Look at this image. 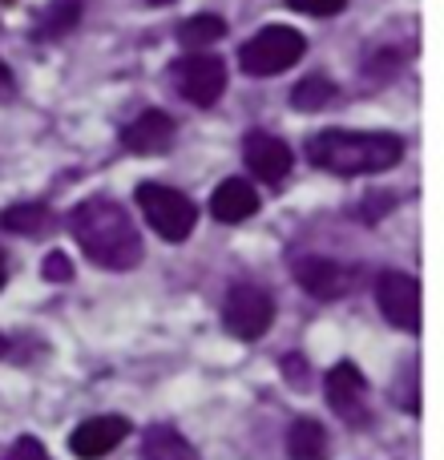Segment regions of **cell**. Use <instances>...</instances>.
I'll use <instances>...</instances> for the list:
<instances>
[{"mask_svg": "<svg viewBox=\"0 0 444 460\" xmlns=\"http://www.w3.org/2000/svg\"><path fill=\"white\" fill-rule=\"evenodd\" d=\"M73 238L85 251V259H93L105 270H134L142 262V234H138L134 218L126 215V207H118L113 199H89L69 215Z\"/></svg>", "mask_w": 444, "mask_h": 460, "instance_id": "obj_1", "label": "cell"}, {"mask_svg": "<svg viewBox=\"0 0 444 460\" xmlns=\"http://www.w3.org/2000/svg\"><path fill=\"white\" fill-rule=\"evenodd\" d=\"M307 158L327 174H380L400 166L404 142L396 134H351V129H324L307 142Z\"/></svg>", "mask_w": 444, "mask_h": 460, "instance_id": "obj_2", "label": "cell"}, {"mask_svg": "<svg viewBox=\"0 0 444 460\" xmlns=\"http://www.w3.org/2000/svg\"><path fill=\"white\" fill-rule=\"evenodd\" d=\"M307 53V37L287 24H267L259 29L243 49H238V65L251 77H275V73L291 69L299 57Z\"/></svg>", "mask_w": 444, "mask_h": 460, "instance_id": "obj_3", "label": "cell"}, {"mask_svg": "<svg viewBox=\"0 0 444 460\" xmlns=\"http://www.w3.org/2000/svg\"><path fill=\"white\" fill-rule=\"evenodd\" d=\"M138 207H142L146 223L158 230V238H166V243H182V238H191L194 223H199V207H194L182 190L162 186V182L138 186Z\"/></svg>", "mask_w": 444, "mask_h": 460, "instance_id": "obj_4", "label": "cell"}, {"mask_svg": "<svg viewBox=\"0 0 444 460\" xmlns=\"http://www.w3.org/2000/svg\"><path fill=\"white\" fill-rule=\"evenodd\" d=\"M222 323L235 340H262L275 323V299L254 283H235L222 299Z\"/></svg>", "mask_w": 444, "mask_h": 460, "instance_id": "obj_5", "label": "cell"}, {"mask_svg": "<svg viewBox=\"0 0 444 460\" xmlns=\"http://www.w3.org/2000/svg\"><path fill=\"white\" fill-rule=\"evenodd\" d=\"M170 77H174V89L186 102L199 105V110H210L226 89V65L210 53H191L170 65Z\"/></svg>", "mask_w": 444, "mask_h": 460, "instance_id": "obj_6", "label": "cell"}, {"mask_svg": "<svg viewBox=\"0 0 444 460\" xmlns=\"http://www.w3.org/2000/svg\"><path fill=\"white\" fill-rule=\"evenodd\" d=\"M376 303H380L384 319L400 332L416 335L421 332V279L408 270H384L376 279Z\"/></svg>", "mask_w": 444, "mask_h": 460, "instance_id": "obj_7", "label": "cell"}, {"mask_svg": "<svg viewBox=\"0 0 444 460\" xmlns=\"http://www.w3.org/2000/svg\"><path fill=\"white\" fill-rule=\"evenodd\" d=\"M243 162H246V170L267 186H279L295 166L291 146H287L283 137L267 134V129H254V134L243 137Z\"/></svg>", "mask_w": 444, "mask_h": 460, "instance_id": "obj_8", "label": "cell"}, {"mask_svg": "<svg viewBox=\"0 0 444 460\" xmlns=\"http://www.w3.org/2000/svg\"><path fill=\"white\" fill-rule=\"evenodd\" d=\"M324 388H327V404H332L335 416H343V420H351V424L368 420V380L356 364H348V359L335 364L332 372H327Z\"/></svg>", "mask_w": 444, "mask_h": 460, "instance_id": "obj_9", "label": "cell"}, {"mask_svg": "<svg viewBox=\"0 0 444 460\" xmlns=\"http://www.w3.org/2000/svg\"><path fill=\"white\" fill-rule=\"evenodd\" d=\"M295 283H299L307 295H315V299L332 303V299H343V295L351 291L356 275L343 270L340 262L324 259V254H303V259H295Z\"/></svg>", "mask_w": 444, "mask_h": 460, "instance_id": "obj_10", "label": "cell"}, {"mask_svg": "<svg viewBox=\"0 0 444 460\" xmlns=\"http://www.w3.org/2000/svg\"><path fill=\"white\" fill-rule=\"evenodd\" d=\"M126 437H129V424L121 420V416H93V420L77 424V429L69 432V448H73V456H81V460H102Z\"/></svg>", "mask_w": 444, "mask_h": 460, "instance_id": "obj_11", "label": "cell"}, {"mask_svg": "<svg viewBox=\"0 0 444 460\" xmlns=\"http://www.w3.org/2000/svg\"><path fill=\"white\" fill-rule=\"evenodd\" d=\"M174 118L162 110H146L138 113L134 121L126 126V134H121V142H126L129 154H146V158H154V154H166L170 146H174Z\"/></svg>", "mask_w": 444, "mask_h": 460, "instance_id": "obj_12", "label": "cell"}, {"mask_svg": "<svg viewBox=\"0 0 444 460\" xmlns=\"http://www.w3.org/2000/svg\"><path fill=\"white\" fill-rule=\"evenodd\" d=\"M210 215L226 226L246 223V218L259 215V194H254V186L246 182V178H226V182H218L215 194H210Z\"/></svg>", "mask_w": 444, "mask_h": 460, "instance_id": "obj_13", "label": "cell"}, {"mask_svg": "<svg viewBox=\"0 0 444 460\" xmlns=\"http://www.w3.org/2000/svg\"><path fill=\"white\" fill-rule=\"evenodd\" d=\"M142 456L146 460H199L194 445L178 429H170V424H154V429L146 432Z\"/></svg>", "mask_w": 444, "mask_h": 460, "instance_id": "obj_14", "label": "cell"}, {"mask_svg": "<svg viewBox=\"0 0 444 460\" xmlns=\"http://www.w3.org/2000/svg\"><path fill=\"white\" fill-rule=\"evenodd\" d=\"M287 453L291 460H324L327 456V432L315 420H295L287 432Z\"/></svg>", "mask_w": 444, "mask_h": 460, "instance_id": "obj_15", "label": "cell"}, {"mask_svg": "<svg viewBox=\"0 0 444 460\" xmlns=\"http://www.w3.org/2000/svg\"><path fill=\"white\" fill-rule=\"evenodd\" d=\"M0 226L13 230V234H45L49 230V207L45 202H16V207H8L4 215H0Z\"/></svg>", "mask_w": 444, "mask_h": 460, "instance_id": "obj_16", "label": "cell"}, {"mask_svg": "<svg viewBox=\"0 0 444 460\" xmlns=\"http://www.w3.org/2000/svg\"><path fill=\"white\" fill-rule=\"evenodd\" d=\"M226 37V21L215 13H199V16H191V21H182L178 24V40H182L186 49H207V45H215V40Z\"/></svg>", "mask_w": 444, "mask_h": 460, "instance_id": "obj_17", "label": "cell"}, {"mask_svg": "<svg viewBox=\"0 0 444 460\" xmlns=\"http://www.w3.org/2000/svg\"><path fill=\"white\" fill-rule=\"evenodd\" d=\"M335 102V81H327V77H303L299 85L291 89V105L299 113H315V110H327V105Z\"/></svg>", "mask_w": 444, "mask_h": 460, "instance_id": "obj_18", "label": "cell"}, {"mask_svg": "<svg viewBox=\"0 0 444 460\" xmlns=\"http://www.w3.org/2000/svg\"><path fill=\"white\" fill-rule=\"evenodd\" d=\"M77 16H81V4L77 0H57L53 8H49L45 13V21L37 24V37H61L65 29H73V24H77Z\"/></svg>", "mask_w": 444, "mask_h": 460, "instance_id": "obj_19", "label": "cell"}, {"mask_svg": "<svg viewBox=\"0 0 444 460\" xmlns=\"http://www.w3.org/2000/svg\"><path fill=\"white\" fill-rule=\"evenodd\" d=\"M343 4L348 0H287V8L307 13V16H335V13H343Z\"/></svg>", "mask_w": 444, "mask_h": 460, "instance_id": "obj_20", "label": "cell"}, {"mask_svg": "<svg viewBox=\"0 0 444 460\" xmlns=\"http://www.w3.org/2000/svg\"><path fill=\"white\" fill-rule=\"evenodd\" d=\"M40 275H45L49 283H69V279H73V262L65 259L61 251H53V254H45V267H40Z\"/></svg>", "mask_w": 444, "mask_h": 460, "instance_id": "obj_21", "label": "cell"}, {"mask_svg": "<svg viewBox=\"0 0 444 460\" xmlns=\"http://www.w3.org/2000/svg\"><path fill=\"white\" fill-rule=\"evenodd\" d=\"M4 460H53V456H49V448L40 445L37 437H21L13 448H8Z\"/></svg>", "mask_w": 444, "mask_h": 460, "instance_id": "obj_22", "label": "cell"}, {"mask_svg": "<svg viewBox=\"0 0 444 460\" xmlns=\"http://www.w3.org/2000/svg\"><path fill=\"white\" fill-rule=\"evenodd\" d=\"M13 93H16V77H13V69L0 61V102H8Z\"/></svg>", "mask_w": 444, "mask_h": 460, "instance_id": "obj_23", "label": "cell"}, {"mask_svg": "<svg viewBox=\"0 0 444 460\" xmlns=\"http://www.w3.org/2000/svg\"><path fill=\"white\" fill-rule=\"evenodd\" d=\"M4 283H8V262H4V251H0V291H4Z\"/></svg>", "mask_w": 444, "mask_h": 460, "instance_id": "obj_24", "label": "cell"}, {"mask_svg": "<svg viewBox=\"0 0 444 460\" xmlns=\"http://www.w3.org/2000/svg\"><path fill=\"white\" fill-rule=\"evenodd\" d=\"M8 356V340H4V335H0V359H4Z\"/></svg>", "mask_w": 444, "mask_h": 460, "instance_id": "obj_25", "label": "cell"}, {"mask_svg": "<svg viewBox=\"0 0 444 460\" xmlns=\"http://www.w3.org/2000/svg\"><path fill=\"white\" fill-rule=\"evenodd\" d=\"M142 4H170V0H142Z\"/></svg>", "mask_w": 444, "mask_h": 460, "instance_id": "obj_26", "label": "cell"}]
</instances>
